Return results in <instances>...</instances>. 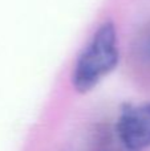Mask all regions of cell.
<instances>
[{"label":"cell","instance_id":"cell-1","mask_svg":"<svg viewBox=\"0 0 150 151\" xmlns=\"http://www.w3.org/2000/svg\"><path fill=\"white\" fill-rule=\"evenodd\" d=\"M120 61L116 27L105 21L94 32L76 61L72 73V85L81 94L93 90L109 73L114 70Z\"/></svg>","mask_w":150,"mask_h":151},{"label":"cell","instance_id":"cell-2","mask_svg":"<svg viewBox=\"0 0 150 151\" xmlns=\"http://www.w3.org/2000/svg\"><path fill=\"white\" fill-rule=\"evenodd\" d=\"M116 134L128 151L150 149V102L125 105L117 118Z\"/></svg>","mask_w":150,"mask_h":151},{"label":"cell","instance_id":"cell-3","mask_svg":"<svg viewBox=\"0 0 150 151\" xmlns=\"http://www.w3.org/2000/svg\"><path fill=\"white\" fill-rule=\"evenodd\" d=\"M136 44H137L138 55L141 57H144L145 60L150 61V23L138 35V39L136 41Z\"/></svg>","mask_w":150,"mask_h":151}]
</instances>
